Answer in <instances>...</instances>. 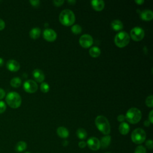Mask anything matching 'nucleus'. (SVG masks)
I'll return each instance as SVG.
<instances>
[{
	"mask_svg": "<svg viewBox=\"0 0 153 153\" xmlns=\"http://www.w3.org/2000/svg\"><path fill=\"white\" fill-rule=\"evenodd\" d=\"M40 89H41L42 92H43V93H47V92H48V91L50 90V86H49V85L47 83L43 82L41 84Z\"/></svg>",
	"mask_w": 153,
	"mask_h": 153,
	"instance_id": "nucleus-26",
	"label": "nucleus"
},
{
	"mask_svg": "<svg viewBox=\"0 0 153 153\" xmlns=\"http://www.w3.org/2000/svg\"><path fill=\"white\" fill-rule=\"evenodd\" d=\"M111 141V137L109 135H106L103 136L100 141V146L102 148H106L109 146Z\"/></svg>",
	"mask_w": 153,
	"mask_h": 153,
	"instance_id": "nucleus-18",
	"label": "nucleus"
},
{
	"mask_svg": "<svg viewBox=\"0 0 153 153\" xmlns=\"http://www.w3.org/2000/svg\"><path fill=\"white\" fill-rule=\"evenodd\" d=\"M140 17L143 20L150 21L153 19V13L151 10H145L140 13Z\"/></svg>",
	"mask_w": 153,
	"mask_h": 153,
	"instance_id": "nucleus-15",
	"label": "nucleus"
},
{
	"mask_svg": "<svg viewBox=\"0 0 153 153\" xmlns=\"http://www.w3.org/2000/svg\"><path fill=\"white\" fill-rule=\"evenodd\" d=\"M41 34V29L39 27H33L29 32V36L32 39L38 38Z\"/></svg>",
	"mask_w": 153,
	"mask_h": 153,
	"instance_id": "nucleus-21",
	"label": "nucleus"
},
{
	"mask_svg": "<svg viewBox=\"0 0 153 153\" xmlns=\"http://www.w3.org/2000/svg\"><path fill=\"white\" fill-rule=\"evenodd\" d=\"M91 4L93 8L97 11H102L104 8V7H105V2L103 1H102V0L91 1Z\"/></svg>",
	"mask_w": 153,
	"mask_h": 153,
	"instance_id": "nucleus-14",
	"label": "nucleus"
},
{
	"mask_svg": "<svg viewBox=\"0 0 153 153\" xmlns=\"http://www.w3.org/2000/svg\"><path fill=\"white\" fill-rule=\"evenodd\" d=\"M125 120H126V117L124 115H123V114H120V115H119L117 117V120L119 122L123 123V122H124L125 121Z\"/></svg>",
	"mask_w": 153,
	"mask_h": 153,
	"instance_id": "nucleus-33",
	"label": "nucleus"
},
{
	"mask_svg": "<svg viewBox=\"0 0 153 153\" xmlns=\"http://www.w3.org/2000/svg\"><path fill=\"white\" fill-rule=\"evenodd\" d=\"M29 2L34 7H38L39 5V4H40V1L39 0H30Z\"/></svg>",
	"mask_w": 153,
	"mask_h": 153,
	"instance_id": "nucleus-31",
	"label": "nucleus"
},
{
	"mask_svg": "<svg viewBox=\"0 0 153 153\" xmlns=\"http://www.w3.org/2000/svg\"><path fill=\"white\" fill-rule=\"evenodd\" d=\"M68 142L67 141V140H64L63 142V143H62V145L64 146H68Z\"/></svg>",
	"mask_w": 153,
	"mask_h": 153,
	"instance_id": "nucleus-41",
	"label": "nucleus"
},
{
	"mask_svg": "<svg viewBox=\"0 0 153 153\" xmlns=\"http://www.w3.org/2000/svg\"><path fill=\"white\" fill-rule=\"evenodd\" d=\"M59 21L64 26H71L74 23L75 21V14L71 10L65 9L62 11L60 13Z\"/></svg>",
	"mask_w": 153,
	"mask_h": 153,
	"instance_id": "nucleus-2",
	"label": "nucleus"
},
{
	"mask_svg": "<svg viewBox=\"0 0 153 153\" xmlns=\"http://www.w3.org/2000/svg\"><path fill=\"white\" fill-rule=\"evenodd\" d=\"M32 75L35 80L38 82H42L45 79L44 72L39 69H35L32 72Z\"/></svg>",
	"mask_w": 153,
	"mask_h": 153,
	"instance_id": "nucleus-13",
	"label": "nucleus"
},
{
	"mask_svg": "<svg viewBox=\"0 0 153 153\" xmlns=\"http://www.w3.org/2000/svg\"><path fill=\"white\" fill-rule=\"evenodd\" d=\"M44 38L49 42H52L56 40L57 38V34L56 32L51 29H45L43 32Z\"/></svg>",
	"mask_w": 153,
	"mask_h": 153,
	"instance_id": "nucleus-11",
	"label": "nucleus"
},
{
	"mask_svg": "<svg viewBox=\"0 0 153 153\" xmlns=\"http://www.w3.org/2000/svg\"><path fill=\"white\" fill-rule=\"evenodd\" d=\"M68 2L69 3H71V4H74L75 3L76 1H73V0H72V1H70V0H69V1H68Z\"/></svg>",
	"mask_w": 153,
	"mask_h": 153,
	"instance_id": "nucleus-42",
	"label": "nucleus"
},
{
	"mask_svg": "<svg viewBox=\"0 0 153 153\" xmlns=\"http://www.w3.org/2000/svg\"><path fill=\"white\" fill-rule=\"evenodd\" d=\"M27 148V144L24 141L18 142L15 146V150L17 152H22L25 151Z\"/></svg>",
	"mask_w": 153,
	"mask_h": 153,
	"instance_id": "nucleus-20",
	"label": "nucleus"
},
{
	"mask_svg": "<svg viewBox=\"0 0 153 153\" xmlns=\"http://www.w3.org/2000/svg\"><path fill=\"white\" fill-rule=\"evenodd\" d=\"M53 3L56 7H60L64 3V1L63 0H54L53 1Z\"/></svg>",
	"mask_w": 153,
	"mask_h": 153,
	"instance_id": "nucleus-32",
	"label": "nucleus"
},
{
	"mask_svg": "<svg viewBox=\"0 0 153 153\" xmlns=\"http://www.w3.org/2000/svg\"><path fill=\"white\" fill-rule=\"evenodd\" d=\"M105 153H111V152H106Z\"/></svg>",
	"mask_w": 153,
	"mask_h": 153,
	"instance_id": "nucleus-44",
	"label": "nucleus"
},
{
	"mask_svg": "<svg viewBox=\"0 0 153 153\" xmlns=\"http://www.w3.org/2000/svg\"><path fill=\"white\" fill-rule=\"evenodd\" d=\"M145 145L149 149H152L153 148V143L152 140L151 139H149L146 141Z\"/></svg>",
	"mask_w": 153,
	"mask_h": 153,
	"instance_id": "nucleus-30",
	"label": "nucleus"
},
{
	"mask_svg": "<svg viewBox=\"0 0 153 153\" xmlns=\"http://www.w3.org/2000/svg\"><path fill=\"white\" fill-rule=\"evenodd\" d=\"M5 96V91L4 89L0 88V100L3 99Z\"/></svg>",
	"mask_w": 153,
	"mask_h": 153,
	"instance_id": "nucleus-36",
	"label": "nucleus"
},
{
	"mask_svg": "<svg viewBox=\"0 0 153 153\" xmlns=\"http://www.w3.org/2000/svg\"><path fill=\"white\" fill-rule=\"evenodd\" d=\"M111 26L112 29L115 31H119L123 28V24L122 22L119 20H113L111 23Z\"/></svg>",
	"mask_w": 153,
	"mask_h": 153,
	"instance_id": "nucleus-19",
	"label": "nucleus"
},
{
	"mask_svg": "<svg viewBox=\"0 0 153 153\" xmlns=\"http://www.w3.org/2000/svg\"><path fill=\"white\" fill-rule=\"evenodd\" d=\"M23 88L29 93H33L38 90V85L35 81L32 79L26 81L23 84Z\"/></svg>",
	"mask_w": 153,
	"mask_h": 153,
	"instance_id": "nucleus-8",
	"label": "nucleus"
},
{
	"mask_svg": "<svg viewBox=\"0 0 153 153\" xmlns=\"http://www.w3.org/2000/svg\"><path fill=\"white\" fill-rule=\"evenodd\" d=\"M86 143L88 148L93 151H97L100 148V140L95 137H90L87 140Z\"/></svg>",
	"mask_w": 153,
	"mask_h": 153,
	"instance_id": "nucleus-10",
	"label": "nucleus"
},
{
	"mask_svg": "<svg viewBox=\"0 0 153 153\" xmlns=\"http://www.w3.org/2000/svg\"><path fill=\"white\" fill-rule=\"evenodd\" d=\"M6 108L7 106L5 102L2 100H0V114L3 113L6 110Z\"/></svg>",
	"mask_w": 153,
	"mask_h": 153,
	"instance_id": "nucleus-29",
	"label": "nucleus"
},
{
	"mask_svg": "<svg viewBox=\"0 0 153 153\" xmlns=\"http://www.w3.org/2000/svg\"><path fill=\"white\" fill-rule=\"evenodd\" d=\"M151 124L153 123V111L151 110L148 115V120Z\"/></svg>",
	"mask_w": 153,
	"mask_h": 153,
	"instance_id": "nucleus-34",
	"label": "nucleus"
},
{
	"mask_svg": "<svg viewBox=\"0 0 153 153\" xmlns=\"http://www.w3.org/2000/svg\"><path fill=\"white\" fill-rule=\"evenodd\" d=\"M22 84V79L19 77H14L10 81V85L14 88H17Z\"/></svg>",
	"mask_w": 153,
	"mask_h": 153,
	"instance_id": "nucleus-24",
	"label": "nucleus"
},
{
	"mask_svg": "<svg viewBox=\"0 0 153 153\" xmlns=\"http://www.w3.org/2000/svg\"><path fill=\"white\" fill-rule=\"evenodd\" d=\"M24 153H30V152H24Z\"/></svg>",
	"mask_w": 153,
	"mask_h": 153,
	"instance_id": "nucleus-43",
	"label": "nucleus"
},
{
	"mask_svg": "<svg viewBox=\"0 0 153 153\" xmlns=\"http://www.w3.org/2000/svg\"><path fill=\"white\" fill-rule=\"evenodd\" d=\"M126 119L131 124H136L140 121L142 118L140 111L136 108L129 109L126 115Z\"/></svg>",
	"mask_w": 153,
	"mask_h": 153,
	"instance_id": "nucleus-4",
	"label": "nucleus"
},
{
	"mask_svg": "<svg viewBox=\"0 0 153 153\" xmlns=\"http://www.w3.org/2000/svg\"><path fill=\"white\" fill-rule=\"evenodd\" d=\"M145 103H146V105L147 106L150 107V108L153 107V97H152V95H150L148 97H147Z\"/></svg>",
	"mask_w": 153,
	"mask_h": 153,
	"instance_id": "nucleus-28",
	"label": "nucleus"
},
{
	"mask_svg": "<svg viewBox=\"0 0 153 153\" xmlns=\"http://www.w3.org/2000/svg\"><path fill=\"white\" fill-rule=\"evenodd\" d=\"M150 124H151V123L148 120H145L144 121V126L145 127H149L150 126Z\"/></svg>",
	"mask_w": 153,
	"mask_h": 153,
	"instance_id": "nucleus-38",
	"label": "nucleus"
},
{
	"mask_svg": "<svg viewBox=\"0 0 153 153\" xmlns=\"http://www.w3.org/2000/svg\"><path fill=\"white\" fill-rule=\"evenodd\" d=\"M146 136V133L143 129L137 128L132 131L131 139L133 143L136 144H141L145 140Z\"/></svg>",
	"mask_w": 153,
	"mask_h": 153,
	"instance_id": "nucleus-6",
	"label": "nucleus"
},
{
	"mask_svg": "<svg viewBox=\"0 0 153 153\" xmlns=\"http://www.w3.org/2000/svg\"><path fill=\"white\" fill-rule=\"evenodd\" d=\"M118 130L121 134L126 135L128 134L130 131V126L127 123L123 122L120 124L118 127Z\"/></svg>",
	"mask_w": 153,
	"mask_h": 153,
	"instance_id": "nucleus-17",
	"label": "nucleus"
},
{
	"mask_svg": "<svg viewBox=\"0 0 153 153\" xmlns=\"http://www.w3.org/2000/svg\"><path fill=\"white\" fill-rule=\"evenodd\" d=\"M71 31L74 34H79L82 31L81 27L78 25H74L72 26Z\"/></svg>",
	"mask_w": 153,
	"mask_h": 153,
	"instance_id": "nucleus-25",
	"label": "nucleus"
},
{
	"mask_svg": "<svg viewBox=\"0 0 153 153\" xmlns=\"http://www.w3.org/2000/svg\"><path fill=\"white\" fill-rule=\"evenodd\" d=\"M95 125L97 129L105 135H108L111 132V126L108 119L103 116L99 115L95 119Z\"/></svg>",
	"mask_w": 153,
	"mask_h": 153,
	"instance_id": "nucleus-1",
	"label": "nucleus"
},
{
	"mask_svg": "<svg viewBox=\"0 0 153 153\" xmlns=\"http://www.w3.org/2000/svg\"><path fill=\"white\" fill-rule=\"evenodd\" d=\"M76 134L79 139H85L87 137V133L85 129L82 128H79L76 131Z\"/></svg>",
	"mask_w": 153,
	"mask_h": 153,
	"instance_id": "nucleus-23",
	"label": "nucleus"
},
{
	"mask_svg": "<svg viewBox=\"0 0 153 153\" xmlns=\"http://www.w3.org/2000/svg\"><path fill=\"white\" fill-rule=\"evenodd\" d=\"M101 53L100 50L97 47H93L89 50V54L90 55L94 58L100 56Z\"/></svg>",
	"mask_w": 153,
	"mask_h": 153,
	"instance_id": "nucleus-22",
	"label": "nucleus"
},
{
	"mask_svg": "<svg viewBox=\"0 0 153 153\" xmlns=\"http://www.w3.org/2000/svg\"><path fill=\"white\" fill-rule=\"evenodd\" d=\"M135 2L137 3V4H139V5H141V4H142L143 3H144V1H143V0H136V1H135Z\"/></svg>",
	"mask_w": 153,
	"mask_h": 153,
	"instance_id": "nucleus-39",
	"label": "nucleus"
},
{
	"mask_svg": "<svg viewBox=\"0 0 153 153\" xmlns=\"http://www.w3.org/2000/svg\"><path fill=\"white\" fill-rule=\"evenodd\" d=\"M114 42L117 47L123 48L127 45L130 42L129 35L124 31L120 32L116 34L114 38Z\"/></svg>",
	"mask_w": 153,
	"mask_h": 153,
	"instance_id": "nucleus-5",
	"label": "nucleus"
},
{
	"mask_svg": "<svg viewBox=\"0 0 153 153\" xmlns=\"http://www.w3.org/2000/svg\"><path fill=\"white\" fill-rule=\"evenodd\" d=\"M7 68L11 72H16L19 70L20 65L19 63L13 59L8 60L6 63Z\"/></svg>",
	"mask_w": 153,
	"mask_h": 153,
	"instance_id": "nucleus-12",
	"label": "nucleus"
},
{
	"mask_svg": "<svg viewBox=\"0 0 153 153\" xmlns=\"http://www.w3.org/2000/svg\"><path fill=\"white\" fill-rule=\"evenodd\" d=\"M134 153H146V150L143 145H139L136 148Z\"/></svg>",
	"mask_w": 153,
	"mask_h": 153,
	"instance_id": "nucleus-27",
	"label": "nucleus"
},
{
	"mask_svg": "<svg viewBox=\"0 0 153 153\" xmlns=\"http://www.w3.org/2000/svg\"><path fill=\"white\" fill-rule=\"evenodd\" d=\"M145 36V32L140 27H134L130 31V36L135 41H141Z\"/></svg>",
	"mask_w": 153,
	"mask_h": 153,
	"instance_id": "nucleus-7",
	"label": "nucleus"
},
{
	"mask_svg": "<svg viewBox=\"0 0 153 153\" xmlns=\"http://www.w3.org/2000/svg\"><path fill=\"white\" fill-rule=\"evenodd\" d=\"M79 43L82 47L86 48L91 47L93 43V39L91 35L84 34L80 37L79 39Z\"/></svg>",
	"mask_w": 153,
	"mask_h": 153,
	"instance_id": "nucleus-9",
	"label": "nucleus"
},
{
	"mask_svg": "<svg viewBox=\"0 0 153 153\" xmlns=\"http://www.w3.org/2000/svg\"><path fill=\"white\" fill-rule=\"evenodd\" d=\"M5 23L4 21L2 19H0V30H3L5 28Z\"/></svg>",
	"mask_w": 153,
	"mask_h": 153,
	"instance_id": "nucleus-37",
	"label": "nucleus"
},
{
	"mask_svg": "<svg viewBox=\"0 0 153 153\" xmlns=\"http://www.w3.org/2000/svg\"><path fill=\"white\" fill-rule=\"evenodd\" d=\"M7 103L12 108H17L20 107L22 103V98L19 93L14 91L10 92L5 97Z\"/></svg>",
	"mask_w": 153,
	"mask_h": 153,
	"instance_id": "nucleus-3",
	"label": "nucleus"
},
{
	"mask_svg": "<svg viewBox=\"0 0 153 153\" xmlns=\"http://www.w3.org/2000/svg\"><path fill=\"white\" fill-rule=\"evenodd\" d=\"M87 145V143L85 141H80L79 143H78V146L80 148H84Z\"/></svg>",
	"mask_w": 153,
	"mask_h": 153,
	"instance_id": "nucleus-35",
	"label": "nucleus"
},
{
	"mask_svg": "<svg viewBox=\"0 0 153 153\" xmlns=\"http://www.w3.org/2000/svg\"><path fill=\"white\" fill-rule=\"evenodd\" d=\"M57 134L60 137L63 139L67 138L69 135L68 130L66 127L62 126L59 127L57 128Z\"/></svg>",
	"mask_w": 153,
	"mask_h": 153,
	"instance_id": "nucleus-16",
	"label": "nucleus"
},
{
	"mask_svg": "<svg viewBox=\"0 0 153 153\" xmlns=\"http://www.w3.org/2000/svg\"><path fill=\"white\" fill-rule=\"evenodd\" d=\"M4 60L2 58L0 57V67H1L2 66H3L4 65Z\"/></svg>",
	"mask_w": 153,
	"mask_h": 153,
	"instance_id": "nucleus-40",
	"label": "nucleus"
}]
</instances>
